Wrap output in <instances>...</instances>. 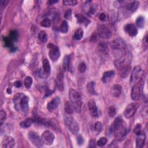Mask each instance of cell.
<instances>
[{
    "label": "cell",
    "instance_id": "6da1fadb",
    "mask_svg": "<svg viewBox=\"0 0 148 148\" xmlns=\"http://www.w3.org/2000/svg\"><path fill=\"white\" fill-rule=\"evenodd\" d=\"M113 129L116 140L122 141L125 139L127 134V129L126 123L121 118H116L113 123Z\"/></svg>",
    "mask_w": 148,
    "mask_h": 148
},
{
    "label": "cell",
    "instance_id": "7a4b0ae2",
    "mask_svg": "<svg viewBox=\"0 0 148 148\" xmlns=\"http://www.w3.org/2000/svg\"><path fill=\"white\" fill-rule=\"evenodd\" d=\"M69 98L74 110L77 113H80L82 111L83 103L79 93L75 90L70 89L69 90Z\"/></svg>",
    "mask_w": 148,
    "mask_h": 148
},
{
    "label": "cell",
    "instance_id": "3957f363",
    "mask_svg": "<svg viewBox=\"0 0 148 148\" xmlns=\"http://www.w3.org/2000/svg\"><path fill=\"white\" fill-rule=\"evenodd\" d=\"M65 124L68 130L73 135H76L79 131V126L78 123L73 117L68 116H64Z\"/></svg>",
    "mask_w": 148,
    "mask_h": 148
},
{
    "label": "cell",
    "instance_id": "277c9868",
    "mask_svg": "<svg viewBox=\"0 0 148 148\" xmlns=\"http://www.w3.org/2000/svg\"><path fill=\"white\" fill-rule=\"evenodd\" d=\"M47 47L49 49V58L53 61H57L60 56V51L58 46H56L53 43H49L47 45Z\"/></svg>",
    "mask_w": 148,
    "mask_h": 148
},
{
    "label": "cell",
    "instance_id": "5b68a950",
    "mask_svg": "<svg viewBox=\"0 0 148 148\" xmlns=\"http://www.w3.org/2000/svg\"><path fill=\"white\" fill-rule=\"evenodd\" d=\"M41 139L44 144L49 146L52 145L55 140V135L51 131H45L42 134Z\"/></svg>",
    "mask_w": 148,
    "mask_h": 148
},
{
    "label": "cell",
    "instance_id": "8992f818",
    "mask_svg": "<svg viewBox=\"0 0 148 148\" xmlns=\"http://www.w3.org/2000/svg\"><path fill=\"white\" fill-rule=\"evenodd\" d=\"M139 107V104L137 103H133L127 105L124 112L125 116L127 119L132 117L137 112V109Z\"/></svg>",
    "mask_w": 148,
    "mask_h": 148
},
{
    "label": "cell",
    "instance_id": "52a82bcc",
    "mask_svg": "<svg viewBox=\"0 0 148 148\" xmlns=\"http://www.w3.org/2000/svg\"><path fill=\"white\" fill-rule=\"evenodd\" d=\"M29 138L31 142L36 147H40L42 146V144L43 143L41 138L35 132H30L29 134Z\"/></svg>",
    "mask_w": 148,
    "mask_h": 148
},
{
    "label": "cell",
    "instance_id": "ba28073f",
    "mask_svg": "<svg viewBox=\"0 0 148 148\" xmlns=\"http://www.w3.org/2000/svg\"><path fill=\"white\" fill-rule=\"evenodd\" d=\"M119 74L121 78H127L130 73L131 66L130 64H124L119 67L118 68Z\"/></svg>",
    "mask_w": 148,
    "mask_h": 148
},
{
    "label": "cell",
    "instance_id": "9c48e42d",
    "mask_svg": "<svg viewBox=\"0 0 148 148\" xmlns=\"http://www.w3.org/2000/svg\"><path fill=\"white\" fill-rule=\"evenodd\" d=\"M15 146V141L11 136H5L2 141L1 147L2 148H11Z\"/></svg>",
    "mask_w": 148,
    "mask_h": 148
},
{
    "label": "cell",
    "instance_id": "30bf717a",
    "mask_svg": "<svg viewBox=\"0 0 148 148\" xmlns=\"http://www.w3.org/2000/svg\"><path fill=\"white\" fill-rule=\"evenodd\" d=\"M141 85L139 83L135 84L133 86L131 90V97L133 101H138L141 97Z\"/></svg>",
    "mask_w": 148,
    "mask_h": 148
},
{
    "label": "cell",
    "instance_id": "8fae6325",
    "mask_svg": "<svg viewBox=\"0 0 148 148\" xmlns=\"http://www.w3.org/2000/svg\"><path fill=\"white\" fill-rule=\"evenodd\" d=\"M142 69L139 66H136L134 68L130 78V83H133L136 81H138L141 78Z\"/></svg>",
    "mask_w": 148,
    "mask_h": 148
},
{
    "label": "cell",
    "instance_id": "7c38bea8",
    "mask_svg": "<svg viewBox=\"0 0 148 148\" xmlns=\"http://www.w3.org/2000/svg\"><path fill=\"white\" fill-rule=\"evenodd\" d=\"M64 71L62 69L57 74L56 79L55 80L56 85L59 90L63 91L64 90Z\"/></svg>",
    "mask_w": 148,
    "mask_h": 148
},
{
    "label": "cell",
    "instance_id": "4fadbf2b",
    "mask_svg": "<svg viewBox=\"0 0 148 148\" xmlns=\"http://www.w3.org/2000/svg\"><path fill=\"white\" fill-rule=\"evenodd\" d=\"M60 99L59 97H56L52 100L49 101L47 105V108L48 111L51 112H53L55 110L57 109L60 103Z\"/></svg>",
    "mask_w": 148,
    "mask_h": 148
},
{
    "label": "cell",
    "instance_id": "5bb4252c",
    "mask_svg": "<svg viewBox=\"0 0 148 148\" xmlns=\"http://www.w3.org/2000/svg\"><path fill=\"white\" fill-rule=\"evenodd\" d=\"M111 46L113 50L120 51H126L125 43L119 39H115L111 43Z\"/></svg>",
    "mask_w": 148,
    "mask_h": 148
},
{
    "label": "cell",
    "instance_id": "9a60e30c",
    "mask_svg": "<svg viewBox=\"0 0 148 148\" xmlns=\"http://www.w3.org/2000/svg\"><path fill=\"white\" fill-rule=\"evenodd\" d=\"M88 108L90 115L93 117H97L98 116V111L97 108L96 103L94 100H90L87 104Z\"/></svg>",
    "mask_w": 148,
    "mask_h": 148
},
{
    "label": "cell",
    "instance_id": "2e32d148",
    "mask_svg": "<svg viewBox=\"0 0 148 148\" xmlns=\"http://www.w3.org/2000/svg\"><path fill=\"white\" fill-rule=\"evenodd\" d=\"M99 34L100 37L104 39H109L112 36V33L108 27L105 25H102L99 28Z\"/></svg>",
    "mask_w": 148,
    "mask_h": 148
},
{
    "label": "cell",
    "instance_id": "e0dca14e",
    "mask_svg": "<svg viewBox=\"0 0 148 148\" xmlns=\"http://www.w3.org/2000/svg\"><path fill=\"white\" fill-rule=\"evenodd\" d=\"M125 32L131 37H135L138 34V30L133 24H127L124 29Z\"/></svg>",
    "mask_w": 148,
    "mask_h": 148
},
{
    "label": "cell",
    "instance_id": "ac0fdd59",
    "mask_svg": "<svg viewBox=\"0 0 148 148\" xmlns=\"http://www.w3.org/2000/svg\"><path fill=\"white\" fill-rule=\"evenodd\" d=\"M29 108V98L24 95L20 102V109L23 112H27Z\"/></svg>",
    "mask_w": 148,
    "mask_h": 148
},
{
    "label": "cell",
    "instance_id": "d6986e66",
    "mask_svg": "<svg viewBox=\"0 0 148 148\" xmlns=\"http://www.w3.org/2000/svg\"><path fill=\"white\" fill-rule=\"evenodd\" d=\"M24 96V94L21 93H18L14 96L13 101L15 108L16 109V110L19 111L20 109V102Z\"/></svg>",
    "mask_w": 148,
    "mask_h": 148
},
{
    "label": "cell",
    "instance_id": "ffe728a7",
    "mask_svg": "<svg viewBox=\"0 0 148 148\" xmlns=\"http://www.w3.org/2000/svg\"><path fill=\"white\" fill-rule=\"evenodd\" d=\"M146 139V135L144 133H141L138 135L136 139V147L138 148H141L143 146Z\"/></svg>",
    "mask_w": 148,
    "mask_h": 148
},
{
    "label": "cell",
    "instance_id": "44dd1931",
    "mask_svg": "<svg viewBox=\"0 0 148 148\" xmlns=\"http://www.w3.org/2000/svg\"><path fill=\"white\" fill-rule=\"evenodd\" d=\"M122 91V87L119 85H115L111 89V94L116 98H119Z\"/></svg>",
    "mask_w": 148,
    "mask_h": 148
},
{
    "label": "cell",
    "instance_id": "7402d4cb",
    "mask_svg": "<svg viewBox=\"0 0 148 148\" xmlns=\"http://www.w3.org/2000/svg\"><path fill=\"white\" fill-rule=\"evenodd\" d=\"M115 72L114 71H108L104 73L103 77L102 78V81L104 83H108L110 79L115 75Z\"/></svg>",
    "mask_w": 148,
    "mask_h": 148
},
{
    "label": "cell",
    "instance_id": "603a6c76",
    "mask_svg": "<svg viewBox=\"0 0 148 148\" xmlns=\"http://www.w3.org/2000/svg\"><path fill=\"white\" fill-rule=\"evenodd\" d=\"M42 69L44 71V72L47 75V77L49 75V74L51 73V67L50 65V63H49V60L46 59H44L43 61Z\"/></svg>",
    "mask_w": 148,
    "mask_h": 148
},
{
    "label": "cell",
    "instance_id": "cb8c5ba5",
    "mask_svg": "<svg viewBox=\"0 0 148 148\" xmlns=\"http://www.w3.org/2000/svg\"><path fill=\"white\" fill-rule=\"evenodd\" d=\"M34 122V120L31 118H27L20 123V126L23 129H27L30 127Z\"/></svg>",
    "mask_w": 148,
    "mask_h": 148
},
{
    "label": "cell",
    "instance_id": "d4e9b609",
    "mask_svg": "<svg viewBox=\"0 0 148 148\" xmlns=\"http://www.w3.org/2000/svg\"><path fill=\"white\" fill-rule=\"evenodd\" d=\"M71 56L70 55H67L64 57L63 60V70L65 72L66 70L69 68L70 63H71Z\"/></svg>",
    "mask_w": 148,
    "mask_h": 148
},
{
    "label": "cell",
    "instance_id": "484cf974",
    "mask_svg": "<svg viewBox=\"0 0 148 148\" xmlns=\"http://www.w3.org/2000/svg\"><path fill=\"white\" fill-rule=\"evenodd\" d=\"M77 17V20H78V23L80 24H83V25L85 26H87L88 24L90 23V20H88L86 17H85L84 16L80 15V14H78L76 15Z\"/></svg>",
    "mask_w": 148,
    "mask_h": 148
},
{
    "label": "cell",
    "instance_id": "4316f807",
    "mask_svg": "<svg viewBox=\"0 0 148 148\" xmlns=\"http://www.w3.org/2000/svg\"><path fill=\"white\" fill-rule=\"evenodd\" d=\"M139 3L138 1H133L131 3H130L129 5H126V7H127L128 10L131 13H133L137 11V9L139 7Z\"/></svg>",
    "mask_w": 148,
    "mask_h": 148
},
{
    "label": "cell",
    "instance_id": "83f0119b",
    "mask_svg": "<svg viewBox=\"0 0 148 148\" xmlns=\"http://www.w3.org/2000/svg\"><path fill=\"white\" fill-rule=\"evenodd\" d=\"M64 110L67 114L68 115H71L73 113L74 111L73 107L71 103V102L67 101L64 104Z\"/></svg>",
    "mask_w": 148,
    "mask_h": 148
},
{
    "label": "cell",
    "instance_id": "f1b7e54d",
    "mask_svg": "<svg viewBox=\"0 0 148 148\" xmlns=\"http://www.w3.org/2000/svg\"><path fill=\"white\" fill-rule=\"evenodd\" d=\"M60 31L62 33H67L68 31V24L66 20L63 21L60 26Z\"/></svg>",
    "mask_w": 148,
    "mask_h": 148
},
{
    "label": "cell",
    "instance_id": "f546056e",
    "mask_svg": "<svg viewBox=\"0 0 148 148\" xmlns=\"http://www.w3.org/2000/svg\"><path fill=\"white\" fill-rule=\"evenodd\" d=\"M38 39L41 42L45 43L47 42L48 37L47 34L45 33V31H41L39 32V33L38 34Z\"/></svg>",
    "mask_w": 148,
    "mask_h": 148
},
{
    "label": "cell",
    "instance_id": "4dcf8cb0",
    "mask_svg": "<svg viewBox=\"0 0 148 148\" xmlns=\"http://www.w3.org/2000/svg\"><path fill=\"white\" fill-rule=\"evenodd\" d=\"M145 17L141 16L138 17V18L136 20V24L137 26L140 28V29H142L144 27L145 25Z\"/></svg>",
    "mask_w": 148,
    "mask_h": 148
},
{
    "label": "cell",
    "instance_id": "1f68e13d",
    "mask_svg": "<svg viewBox=\"0 0 148 148\" xmlns=\"http://www.w3.org/2000/svg\"><path fill=\"white\" fill-rule=\"evenodd\" d=\"M95 83L94 82H91L90 83H88L87 86V90L89 91V92L93 94V95H96L97 93L95 91Z\"/></svg>",
    "mask_w": 148,
    "mask_h": 148
},
{
    "label": "cell",
    "instance_id": "d6a6232c",
    "mask_svg": "<svg viewBox=\"0 0 148 148\" xmlns=\"http://www.w3.org/2000/svg\"><path fill=\"white\" fill-rule=\"evenodd\" d=\"M83 34H84L83 30L82 29H78L76 30V31L75 33V35H74V37H75V38L76 39L81 40L83 38Z\"/></svg>",
    "mask_w": 148,
    "mask_h": 148
},
{
    "label": "cell",
    "instance_id": "836d02e7",
    "mask_svg": "<svg viewBox=\"0 0 148 148\" xmlns=\"http://www.w3.org/2000/svg\"><path fill=\"white\" fill-rule=\"evenodd\" d=\"M33 82V81L32 78L30 77H27L26 78L25 80H24V86H25V87L27 89H30L32 86Z\"/></svg>",
    "mask_w": 148,
    "mask_h": 148
},
{
    "label": "cell",
    "instance_id": "e575fe53",
    "mask_svg": "<svg viewBox=\"0 0 148 148\" xmlns=\"http://www.w3.org/2000/svg\"><path fill=\"white\" fill-rule=\"evenodd\" d=\"M108 113L110 117H115L116 115V108H115V107L113 105L110 106L108 110Z\"/></svg>",
    "mask_w": 148,
    "mask_h": 148
},
{
    "label": "cell",
    "instance_id": "d590c367",
    "mask_svg": "<svg viewBox=\"0 0 148 148\" xmlns=\"http://www.w3.org/2000/svg\"><path fill=\"white\" fill-rule=\"evenodd\" d=\"M51 24H52L51 20L48 18H46V19H45L44 20H43L41 22L40 24L41 26H42L43 27H49L51 26Z\"/></svg>",
    "mask_w": 148,
    "mask_h": 148
},
{
    "label": "cell",
    "instance_id": "8d00e7d4",
    "mask_svg": "<svg viewBox=\"0 0 148 148\" xmlns=\"http://www.w3.org/2000/svg\"><path fill=\"white\" fill-rule=\"evenodd\" d=\"M63 3L67 6H75L77 4L78 1L76 0H64Z\"/></svg>",
    "mask_w": 148,
    "mask_h": 148
},
{
    "label": "cell",
    "instance_id": "74e56055",
    "mask_svg": "<svg viewBox=\"0 0 148 148\" xmlns=\"http://www.w3.org/2000/svg\"><path fill=\"white\" fill-rule=\"evenodd\" d=\"M8 37L10 38V39L14 42L15 41H16L18 37V34L17 32L15 30H13L11 31L8 35Z\"/></svg>",
    "mask_w": 148,
    "mask_h": 148
},
{
    "label": "cell",
    "instance_id": "f35d334b",
    "mask_svg": "<svg viewBox=\"0 0 148 148\" xmlns=\"http://www.w3.org/2000/svg\"><path fill=\"white\" fill-rule=\"evenodd\" d=\"M100 38V35L99 34V33H94L91 37L90 38V41L94 43H95L97 42H98L99 41Z\"/></svg>",
    "mask_w": 148,
    "mask_h": 148
},
{
    "label": "cell",
    "instance_id": "ab89813d",
    "mask_svg": "<svg viewBox=\"0 0 148 148\" xmlns=\"http://www.w3.org/2000/svg\"><path fill=\"white\" fill-rule=\"evenodd\" d=\"M99 47H100V51L104 53V54H107L108 52V46L107 45H106L104 43H100L99 45Z\"/></svg>",
    "mask_w": 148,
    "mask_h": 148
},
{
    "label": "cell",
    "instance_id": "60d3db41",
    "mask_svg": "<svg viewBox=\"0 0 148 148\" xmlns=\"http://www.w3.org/2000/svg\"><path fill=\"white\" fill-rule=\"evenodd\" d=\"M107 142H108V140L105 137H101L99 139V140L97 141V142L96 143L98 146L102 147V146H105L106 145V143H107Z\"/></svg>",
    "mask_w": 148,
    "mask_h": 148
},
{
    "label": "cell",
    "instance_id": "b9f144b4",
    "mask_svg": "<svg viewBox=\"0 0 148 148\" xmlns=\"http://www.w3.org/2000/svg\"><path fill=\"white\" fill-rule=\"evenodd\" d=\"M86 68H87V67H86V64L84 62H82L79 64V65L78 67V69L79 71V72L82 73L86 71Z\"/></svg>",
    "mask_w": 148,
    "mask_h": 148
},
{
    "label": "cell",
    "instance_id": "7bdbcfd3",
    "mask_svg": "<svg viewBox=\"0 0 148 148\" xmlns=\"http://www.w3.org/2000/svg\"><path fill=\"white\" fill-rule=\"evenodd\" d=\"M94 129L96 131H101L103 130V124L100 121L96 122L94 125Z\"/></svg>",
    "mask_w": 148,
    "mask_h": 148
},
{
    "label": "cell",
    "instance_id": "ee69618b",
    "mask_svg": "<svg viewBox=\"0 0 148 148\" xmlns=\"http://www.w3.org/2000/svg\"><path fill=\"white\" fill-rule=\"evenodd\" d=\"M7 113L6 112L3 111L1 110V112H0V121H1V125H2V123L7 119Z\"/></svg>",
    "mask_w": 148,
    "mask_h": 148
},
{
    "label": "cell",
    "instance_id": "f6af8a7d",
    "mask_svg": "<svg viewBox=\"0 0 148 148\" xmlns=\"http://www.w3.org/2000/svg\"><path fill=\"white\" fill-rule=\"evenodd\" d=\"M141 127H142V126H141V125H140V124H137L135 126V127L134 129V133L137 135H138L141 133Z\"/></svg>",
    "mask_w": 148,
    "mask_h": 148
},
{
    "label": "cell",
    "instance_id": "bcb514c9",
    "mask_svg": "<svg viewBox=\"0 0 148 148\" xmlns=\"http://www.w3.org/2000/svg\"><path fill=\"white\" fill-rule=\"evenodd\" d=\"M64 17L69 20H71L72 19V10L68 9L67 10L65 13H64Z\"/></svg>",
    "mask_w": 148,
    "mask_h": 148
},
{
    "label": "cell",
    "instance_id": "7dc6e473",
    "mask_svg": "<svg viewBox=\"0 0 148 148\" xmlns=\"http://www.w3.org/2000/svg\"><path fill=\"white\" fill-rule=\"evenodd\" d=\"M100 19L101 21H106L107 20V15H105V13H102L100 14Z\"/></svg>",
    "mask_w": 148,
    "mask_h": 148
},
{
    "label": "cell",
    "instance_id": "c3c4849f",
    "mask_svg": "<svg viewBox=\"0 0 148 148\" xmlns=\"http://www.w3.org/2000/svg\"><path fill=\"white\" fill-rule=\"evenodd\" d=\"M96 147V143H95V139H90V141L89 142V147Z\"/></svg>",
    "mask_w": 148,
    "mask_h": 148
},
{
    "label": "cell",
    "instance_id": "681fc988",
    "mask_svg": "<svg viewBox=\"0 0 148 148\" xmlns=\"http://www.w3.org/2000/svg\"><path fill=\"white\" fill-rule=\"evenodd\" d=\"M77 142H78V143L79 145H82L84 142L83 138L81 135H79L77 137Z\"/></svg>",
    "mask_w": 148,
    "mask_h": 148
},
{
    "label": "cell",
    "instance_id": "f907efd6",
    "mask_svg": "<svg viewBox=\"0 0 148 148\" xmlns=\"http://www.w3.org/2000/svg\"><path fill=\"white\" fill-rule=\"evenodd\" d=\"M21 82L20 81H15V82H14V83H13V85H14V86L15 87H17V88H19V87H20L21 86Z\"/></svg>",
    "mask_w": 148,
    "mask_h": 148
},
{
    "label": "cell",
    "instance_id": "816d5d0a",
    "mask_svg": "<svg viewBox=\"0 0 148 148\" xmlns=\"http://www.w3.org/2000/svg\"><path fill=\"white\" fill-rule=\"evenodd\" d=\"M58 2V1H49V2H48V3L50 4V5H52L53 4H54V3H57Z\"/></svg>",
    "mask_w": 148,
    "mask_h": 148
},
{
    "label": "cell",
    "instance_id": "f5cc1de1",
    "mask_svg": "<svg viewBox=\"0 0 148 148\" xmlns=\"http://www.w3.org/2000/svg\"><path fill=\"white\" fill-rule=\"evenodd\" d=\"M7 92L8 93V94H11L12 93V90L11 88H8L7 90Z\"/></svg>",
    "mask_w": 148,
    "mask_h": 148
}]
</instances>
